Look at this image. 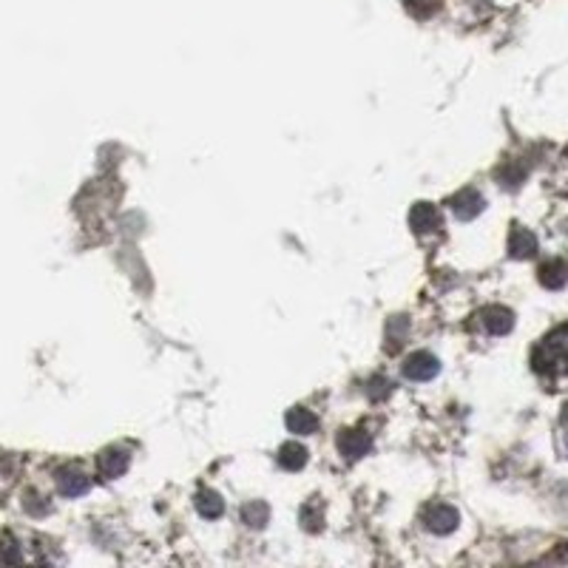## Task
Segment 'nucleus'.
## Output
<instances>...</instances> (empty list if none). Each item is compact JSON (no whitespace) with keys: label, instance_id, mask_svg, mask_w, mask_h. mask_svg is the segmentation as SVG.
<instances>
[{"label":"nucleus","instance_id":"obj_6","mask_svg":"<svg viewBox=\"0 0 568 568\" xmlns=\"http://www.w3.org/2000/svg\"><path fill=\"white\" fill-rule=\"evenodd\" d=\"M97 469H100V475H103V477H120L128 469V455L120 452V449H108V452L100 455Z\"/></svg>","mask_w":568,"mask_h":568},{"label":"nucleus","instance_id":"obj_9","mask_svg":"<svg viewBox=\"0 0 568 568\" xmlns=\"http://www.w3.org/2000/svg\"><path fill=\"white\" fill-rule=\"evenodd\" d=\"M279 463L284 466L287 472H296V469H301L304 463H308V449H304L301 444H284L279 449Z\"/></svg>","mask_w":568,"mask_h":568},{"label":"nucleus","instance_id":"obj_8","mask_svg":"<svg viewBox=\"0 0 568 568\" xmlns=\"http://www.w3.org/2000/svg\"><path fill=\"white\" fill-rule=\"evenodd\" d=\"M508 251H512V256H517V259L534 256V251H537V239L532 236L529 230L515 228V230H512V242H508Z\"/></svg>","mask_w":568,"mask_h":568},{"label":"nucleus","instance_id":"obj_14","mask_svg":"<svg viewBox=\"0 0 568 568\" xmlns=\"http://www.w3.org/2000/svg\"><path fill=\"white\" fill-rule=\"evenodd\" d=\"M404 4L415 14V18H429V14H435L441 9L444 0H404Z\"/></svg>","mask_w":568,"mask_h":568},{"label":"nucleus","instance_id":"obj_5","mask_svg":"<svg viewBox=\"0 0 568 568\" xmlns=\"http://www.w3.org/2000/svg\"><path fill=\"white\" fill-rule=\"evenodd\" d=\"M480 211H484V196L475 191H460L452 199V213L458 220H472V216H477Z\"/></svg>","mask_w":568,"mask_h":568},{"label":"nucleus","instance_id":"obj_7","mask_svg":"<svg viewBox=\"0 0 568 568\" xmlns=\"http://www.w3.org/2000/svg\"><path fill=\"white\" fill-rule=\"evenodd\" d=\"M484 324L489 332H494V336H506V332L515 327V316L506 308H489V310H484Z\"/></svg>","mask_w":568,"mask_h":568},{"label":"nucleus","instance_id":"obj_2","mask_svg":"<svg viewBox=\"0 0 568 568\" xmlns=\"http://www.w3.org/2000/svg\"><path fill=\"white\" fill-rule=\"evenodd\" d=\"M427 526L435 532V534H449V532H455L458 526V512L452 506H432L429 512H427Z\"/></svg>","mask_w":568,"mask_h":568},{"label":"nucleus","instance_id":"obj_15","mask_svg":"<svg viewBox=\"0 0 568 568\" xmlns=\"http://www.w3.org/2000/svg\"><path fill=\"white\" fill-rule=\"evenodd\" d=\"M244 520H247V526L261 529V526L268 523V506H265V503H251V506H244Z\"/></svg>","mask_w":568,"mask_h":568},{"label":"nucleus","instance_id":"obj_16","mask_svg":"<svg viewBox=\"0 0 568 568\" xmlns=\"http://www.w3.org/2000/svg\"><path fill=\"white\" fill-rule=\"evenodd\" d=\"M389 392V381H384V378H375V381L367 387V396L372 398V401H378V398H384Z\"/></svg>","mask_w":568,"mask_h":568},{"label":"nucleus","instance_id":"obj_11","mask_svg":"<svg viewBox=\"0 0 568 568\" xmlns=\"http://www.w3.org/2000/svg\"><path fill=\"white\" fill-rule=\"evenodd\" d=\"M57 484H60L63 494H68V498H77V494H83L85 489L92 486V480L85 477V475H80V472H60Z\"/></svg>","mask_w":568,"mask_h":568},{"label":"nucleus","instance_id":"obj_3","mask_svg":"<svg viewBox=\"0 0 568 568\" xmlns=\"http://www.w3.org/2000/svg\"><path fill=\"white\" fill-rule=\"evenodd\" d=\"M410 225L415 233H429L435 228H441V213H438V208L427 205V202H418L410 213Z\"/></svg>","mask_w":568,"mask_h":568},{"label":"nucleus","instance_id":"obj_12","mask_svg":"<svg viewBox=\"0 0 568 568\" xmlns=\"http://www.w3.org/2000/svg\"><path fill=\"white\" fill-rule=\"evenodd\" d=\"M540 282L551 290H560L565 284V265L563 259H551L546 261V265L540 268Z\"/></svg>","mask_w":568,"mask_h":568},{"label":"nucleus","instance_id":"obj_10","mask_svg":"<svg viewBox=\"0 0 568 568\" xmlns=\"http://www.w3.org/2000/svg\"><path fill=\"white\" fill-rule=\"evenodd\" d=\"M287 427L296 435H313L318 429V418L310 410H293L287 415Z\"/></svg>","mask_w":568,"mask_h":568},{"label":"nucleus","instance_id":"obj_1","mask_svg":"<svg viewBox=\"0 0 568 568\" xmlns=\"http://www.w3.org/2000/svg\"><path fill=\"white\" fill-rule=\"evenodd\" d=\"M404 375L410 381H429V378L438 375V358L429 353H412L404 364Z\"/></svg>","mask_w":568,"mask_h":568},{"label":"nucleus","instance_id":"obj_4","mask_svg":"<svg viewBox=\"0 0 568 568\" xmlns=\"http://www.w3.org/2000/svg\"><path fill=\"white\" fill-rule=\"evenodd\" d=\"M370 446H372V441H370V435H364V432H356V429H349V432H344L341 438H339V449L347 455V458H361V455H367L370 452Z\"/></svg>","mask_w":568,"mask_h":568},{"label":"nucleus","instance_id":"obj_13","mask_svg":"<svg viewBox=\"0 0 568 568\" xmlns=\"http://www.w3.org/2000/svg\"><path fill=\"white\" fill-rule=\"evenodd\" d=\"M196 508H199V515H202V517L213 520V517H220V515H222L225 503H222V498H220V494H216V492H202L199 498H196Z\"/></svg>","mask_w":568,"mask_h":568}]
</instances>
